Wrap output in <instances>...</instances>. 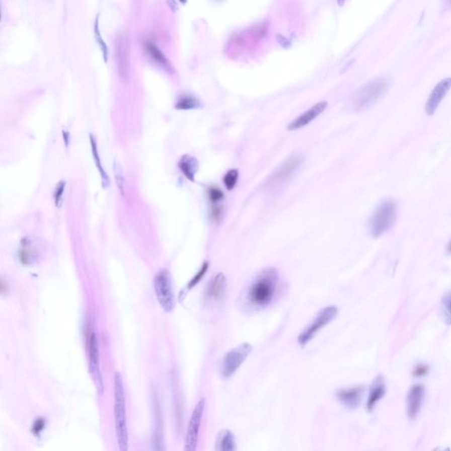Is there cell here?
<instances>
[{
    "label": "cell",
    "instance_id": "cell-1",
    "mask_svg": "<svg viewBox=\"0 0 451 451\" xmlns=\"http://www.w3.org/2000/svg\"><path fill=\"white\" fill-rule=\"evenodd\" d=\"M279 274L277 269L261 270L243 289L238 299L240 310L244 313H257L269 306L278 292Z\"/></svg>",
    "mask_w": 451,
    "mask_h": 451
},
{
    "label": "cell",
    "instance_id": "cell-2",
    "mask_svg": "<svg viewBox=\"0 0 451 451\" xmlns=\"http://www.w3.org/2000/svg\"><path fill=\"white\" fill-rule=\"evenodd\" d=\"M114 416L117 444L120 450L129 449V433L127 427L126 400L123 377L116 372L114 377Z\"/></svg>",
    "mask_w": 451,
    "mask_h": 451
},
{
    "label": "cell",
    "instance_id": "cell-3",
    "mask_svg": "<svg viewBox=\"0 0 451 451\" xmlns=\"http://www.w3.org/2000/svg\"><path fill=\"white\" fill-rule=\"evenodd\" d=\"M389 86L386 79H377L364 85L353 96L352 103L354 109L361 111L371 108L384 97L389 90Z\"/></svg>",
    "mask_w": 451,
    "mask_h": 451
},
{
    "label": "cell",
    "instance_id": "cell-4",
    "mask_svg": "<svg viewBox=\"0 0 451 451\" xmlns=\"http://www.w3.org/2000/svg\"><path fill=\"white\" fill-rule=\"evenodd\" d=\"M304 157L299 154L291 155L285 159L268 178L267 185L271 190H278L289 182L296 171L303 165Z\"/></svg>",
    "mask_w": 451,
    "mask_h": 451
},
{
    "label": "cell",
    "instance_id": "cell-5",
    "mask_svg": "<svg viewBox=\"0 0 451 451\" xmlns=\"http://www.w3.org/2000/svg\"><path fill=\"white\" fill-rule=\"evenodd\" d=\"M397 207L394 202L386 201L377 208L370 218L369 229L373 237L383 236L394 224Z\"/></svg>",
    "mask_w": 451,
    "mask_h": 451
},
{
    "label": "cell",
    "instance_id": "cell-6",
    "mask_svg": "<svg viewBox=\"0 0 451 451\" xmlns=\"http://www.w3.org/2000/svg\"><path fill=\"white\" fill-rule=\"evenodd\" d=\"M154 287L161 307L166 312H171L176 306V297L171 276L168 270L163 269L155 275Z\"/></svg>",
    "mask_w": 451,
    "mask_h": 451
},
{
    "label": "cell",
    "instance_id": "cell-7",
    "mask_svg": "<svg viewBox=\"0 0 451 451\" xmlns=\"http://www.w3.org/2000/svg\"><path fill=\"white\" fill-rule=\"evenodd\" d=\"M338 309L336 306H329L319 311L315 319L307 326L298 336V342L302 346L308 345L320 330L331 324L338 317Z\"/></svg>",
    "mask_w": 451,
    "mask_h": 451
},
{
    "label": "cell",
    "instance_id": "cell-8",
    "mask_svg": "<svg viewBox=\"0 0 451 451\" xmlns=\"http://www.w3.org/2000/svg\"><path fill=\"white\" fill-rule=\"evenodd\" d=\"M252 351V346L249 343H243L230 350L223 356L219 365V373L223 378L234 375Z\"/></svg>",
    "mask_w": 451,
    "mask_h": 451
},
{
    "label": "cell",
    "instance_id": "cell-9",
    "mask_svg": "<svg viewBox=\"0 0 451 451\" xmlns=\"http://www.w3.org/2000/svg\"><path fill=\"white\" fill-rule=\"evenodd\" d=\"M88 363H89V373L91 375L93 382L95 384L96 391L99 395L104 393V382L102 378V371L100 367V359H99L98 341L95 334V330L93 329L89 337L88 342Z\"/></svg>",
    "mask_w": 451,
    "mask_h": 451
},
{
    "label": "cell",
    "instance_id": "cell-10",
    "mask_svg": "<svg viewBox=\"0 0 451 451\" xmlns=\"http://www.w3.org/2000/svg\"><path fill=\"white\" fill-rule=\"evenodd\" d=\"M204 406H205V399L202 398L194 408L187 429L185 445H184L185 451H194L197 448L198 434L200 429L201 421L204 414Z\"/></svg>",
    "mask_w": 451,
    "mask_h": 451
},
{
    "label": "cell",
    "instance_id": "cell-11",
    "mask_svg": "<svg viewBox=\"0 0 451 451\" xmlns=\"http://www.w3.org/2000/svg\"><path fill=\"white\" fill-rule=\"evenodd\" d=\"M42 243L32 236H26L21 240L18 250V257L21 264L30 265L38 260L42 253Z\"/></svg>",
    "mask_w": 451,
    "mask_h": 451
},
{
    "label": "cell",
    "instance_id": "cell-12",
    "mask_svg": "<svg viewBox=\"0 0 451 451\" xmlns=\"http://www.w3.org/2000/svg\"><path fill=\"white\" fill-rule=\"evenodd\" d=\"M116 63L122 78H126L130 67V44L129 38L124 34H120L116 39Z\"/></svg>",
    "mask_w": 451,
    "mask_h": 451
},
{
    "label": "cell",
    "instance_id": "cell-13",
    "mask_svg": "<svg viewBox=\"0 0 451 451\" xmlns=\"http://www.w3.org/2000/svg\"><path fill=\"white\" fill-rule=\"evenodd\" d=\"M450 89L451 78L444 79L434 87L426 102V112L428 116H433L440 105V102Z\"/></svg>",
    "mask_w": 451,
    "mask_h": 451
},
{
    "label": "cell",
    "instance_id": "cell-14",
    "mask_svg": "<svg viewBox=\"0 0 451 451\" xmlns=\"http://www.w3.org/2000/svg\"><path fill=\"white\" fill-rule=\"evenodd\" d=\"M227 290V278L225 274L219 272L211 278L205 289V299L209 303H219L225 295Z\"/></svg>",
    "mask_w": 451,
    "mask_h": 451
},
{
    "label": "cell",
    "instance_id": "cell-15",
    "mask_svg": "<svg viewBox=\"0 0 451 451\" xmlns=\"http://www.w3.org/2000/svg\"><path fill=\"white\" fill-rule=\"evenodd\" d=\"M327 102H320L317 103L316 105L311 107L310 109H308L307 111L299 115L297 118L293 120L292 122L289 123V130H296L302 129L303 127L307 126L308 124H310L312 121L317 118L320 116L322 113L327 108Z\"/></svg>",
    "mask_w": 451,
    "mask_h": 451
},
{
    "label": "cell",
    "instance_id": "cell-16",
    "mask_svg": "<svg viewBox=\"0 0 451 451\" xmlns=\"http://www.w3.org/2000/svg\"><path fill=\"white\" fill-rule=\"evenodd\" d=\"M363 387L343 389L337 392V398L341 404L348 409H355L359 406L362 398Z\"/></svg>",
    "mask_w": 451,
    "mask_h": 451
},
{
    "label": "cell",
    "instance_id": "cell-17",
    "mask_svg": "<svg viewBox=\"0 0 451 451\" xmlns=\"http://www.w3.org/2000/svg\"><path fill=\"white\" fill-rule=\"evenodd\" d=\"M424 398V387L414 385L409 391L407 396V414L411 419L419 414Z\"/></svg>",
    "mask_w": 451,
    "mask_h": 451
},
{
    "label": "cell",
    "instance_id": "cell-18",
    "mask_svg": "<svg viewBox=\"0 0 451 451\" xmlns=\"http://www.w3.org/2000/svg\"><path fill=\"white\" fill-rule=\"evenodd\" d=\"M385 391H386V388H385L384 378L379 375L374 379L373 384L370 387L369 395H368V398L366 402V408L368 412L373 411L377 402L384 398Z\"/></svg>",
    "mask_w": 451,
    "mask_h": 451
},
{
    "label": "cell",
    "instance_id": "cell-19",
    "mask_svg": "<svg viewBox=\"0 0 451 451\" xmlns=\"http://www.w3.org/2000/svg\"><path fill=\"white\" fill-rule=\"evenodd\" d=\"M198 167H199L198 161L190 155H183L178 162V168L181 172L183 173L184 176L190 182L195 181V176L198 171Z\"/></svg>",
    "mask_w": 451,
    "mask_h": 451
},
{
    "label": "cell",
    "instance_id": "cell-20",
    "mask_svg": "<svg viewBox=\"0 0 451 451\" xmlns=\"http://www.w3.org/2000/svg\"><path fill=\"white\" fill-rule=\"evenodd\" d=\"M215 444L216 450L235 451L236 449V438L230 430H221L218 433Z\"/></svg>",
    "mask_w": 451,
    "mask_h": 451
},
{
    "label": "cell",
    "instance_id": "cell-21",
    "mask_svg": "<svg viewBox=\"0 0 451 451\" xmlns=\"http://www.w3.org/2000/svg\"><path fill=\"white\" fill-rule=\"evenodd\" d=\"M89 139H90V144H91L92 155H93V157H94L95 165H96V168L98 169L99 173H100L101 177H102L103 186L107 188V187L109 186V177L107 172H106L105 169L103 168V166H102L101 157H100V155H99L97 141H96V138H95V136L93 134L89 135Z\"/></svg>",
    "mask_w": 451,
    "mask_h": 451
},
{
    "label": "cell",
    "instance_id": "cell-22",
    "mask_svg": "<svg viewBox=\"0 0 451 451\" xmlns=\"http://www.w3.org/2000/svg\"><path fill=\"white\" fill-rule=\"evenodd\" d=\"M175 108L178 110H191L200 109L202 108V103L200 100L194 95H183L177 99Z\"/></svg>",
    "mask_w": 451,
    "mask_h": 451
},
{
    "label": "cell",
    "instance_id": "cell-23",
    "mask_svg": "<svg viewBox=\"0 0 451 451\" xmlns=\"http://www.w3.org/2000/svg\"><path fill=\"white\" fill-rule=\"evenodd\" d=\"M145 49H146V51H147L148 54L150 55L152 58L155 60V62H157L159 64H161L162 66L167 67V68H169L170 66L169 60L167 59L165 55L154 43H152L151 42H145Z\"/></svg>",
    "mask_w": 451,
    "mask_h": 451
},
{
    "label": "cell",
    "instance_id": "cell-24",
    "mask_svg": "<svg viewBox=\"0 0 451 451\" xmlns=\"http://www.w3.org/2000/svg\"><path fill=\"white\" fill-rule=\"evenodd\" d=\"M440 316L445 324H451V289L440 300Z\"/></svg>",
    "mask_w": 451,
    "mask_h": 451
},
{
    "label": "cell",
    "instance_id": "cell-25",
    "mask_svg": "<svg viewBox=\"0 0 451 451\" xmlns=\"http://www.w3.org/2000/svg\"><path fill=\"white\" fill-rule=\"evenodd\" d=\"M114 175H115V179H116V186L120 191V193L122 195L125 194V178L123 175V170L122 166L120 163L115 161L114 162Z\"/></svg>",
    "mask_w": 451,
    "mask_h": 451
},
{
    "label": "cell",
    "instance_id": "cell-26",
    "mask_svg": "<svg viewBox=\"0 0 451 451\" xmlns=\"http://www.w3.org/2000/svg\"><path fill=\"white\" fill-rule=\"evenodd\" d=\"M66 189V182L61 180L56 184V188L54 190V194H53V198H54V203L56 207L60 208L63 204V197H64V192Z\"/></svg>",
    "mask_w": 451,
    "mask_h": 451
},
{
    "label": "cell",
    "instance_id": "cell-27",
    "mask_svg": "<svg viewBox=\"0 0 451 451\" xmlns=\"http://www.w3.org/2000/svg\"><path fill=\"white\" fill-rule=\"evenodd\" d=\"M209 217L213 223L221 222L223 217H224V206L222 204V202L221 203L210 204Z\"/></svg>",
    "mask_w": 451,
    "mask_h": 451
},
{
    "label": "cell",
    "instance_id": "cell-28",
    "mask_svg": "<svg viewBox=\"0 0 451 451\" xmlns=\"http://www.w3.org/2000/svg\"><path fill=\"white\" fill-rule=\"evenodd\" d=\"M238 178H239V171L237 169H230L226 173L225 176L223 177V183L227 190H232L233 189H235L238 182Z\"/></svg>",
    "mask_w": 451,
    "mask_h": 451
},
{
    "label": "cell",
    "instance_id": "cell-29",
    "mask_svg": "<svg viewBox=\"0 0 451 451\" xmlns=\"http://www.w3.org/2000/svg\"><path fill=\"white\" fill-rule=\"evenodd\" d=\"M207 198L210 204L221 203L224 199V193L218 187L211 186L208 189Z\"/></svg>",
    "mask_w": 451,
    "mask_h": 451
},
{
    "label": "cell",
    "instance_id": "cell-30",
    "mask_svg": "<svg viewBox=\"0 0 451 451\" xmlns=\"http://www.w3.org/2000/svg\"><path fill=\"white\" fill-rule=\"evenodd\" d=\"M95 37H96V41L98 42V44L100 45V47H101V49H102V55H103L104 61L107 63V62H108V56H109V49H108V46L106 45L105 42L103 41L102 35H101V32H100V29H99L98 16H97L96 20H95Z\"/></svg>",
    "mask_w": 451,
    "mask_h": 451
},
{
    "label": "cell",
    "instance_id": "cell-31",
    "mask_svg": "<svg viewBox=\"0 0 451 451\" xmlns=\"http://www.w3.org/2000/svg\"><path fill=\"white\" fill-rule=\"evenodd\" d=\"M208 269H209V262H207V261H206V262H204V264H203V265L201 266L200 270L197 271V274L194 276L193 278H192V279H191V280L189 282V284L187 285V291H189V290H190V289L193 288L195 285H197V284L199 283V281H200L201 279L204 278V275H205V273L207 272Z\"/></svg>",
    "mask_w": 451,
    "mask_h": 451
},
{
    "label": "cell",
    "instance_id": "cell-32",
    "mask_svg": "<svg viewBox=\"0 0 451 451\" xmlns=\"http://www.w3.org/2000/svg\"><path fill=\"white\" fill-rule=\"evenodd\" d=\"M276 38H277V41H278L279 45L281 46L282 48L288 49L289 47L291 46V42L289 41L288 39L285 38V36H283L282 35H277Z\"/></svg>",
    "mask_w": 451,
    "mask_h": 451
},
{
    "label": "cell",
    "instance_id": "cell-33",
    "mask_svg": "<svg viewBox=\"0 0 451 451\" xmlns=\"http://www.w3.org/2000/svg\"><path fill=\"white\" fill-rule=\"evenodd\" d=\"M427 371H428V368H427V366H419L416 367V369L414 370V372H413V377H421L423 375H425L426 373H427Z\"/></svg>",
    "mask_w": 451,
    "mask_h": 451
},
{
    "label": "cell",
    "instance_id": "cell-34",
    "mask_svg": "<svg viewBox=\"0 0 451 451\" xmlns=\"http://www.w3.org/2000/svg\"><path fill=\"white\" fill-rule=\"evenodd\" d=\"M266 31H267V28H264V26L258 27V28L256 29V35L257 37H264V35H266Z\"/></svg>",
    "mask_w": 451,
    "mask_h": 451
},
{
    "label": "cell",
    "instance_id": "cell-35",
    "mask_svg": "<svg viewBox=\"0 0 451 451\" xmlns=\"http://www.w3.org/2000/svg\"><path fill=\"white\" fill-rule=\"evenodd\" d=\"M167 4H168V6H169V8L171 9L172 12H176L177 9H178V6H177V4H176V0H167Z\"/></svg>",
    "mask_w": 451,
    "mask_h": 451
},
{
    "label": "cell",
    "instance_id": "cell-36",
    "mask_svg": "<svg viewBox=\"0 0 451 451\" xmlns=\"http://www.w3.org/2000/svg\"><path fill=\"white\" fill-rule=\"evenodd\" d=\"M63 137H64V141H65V144H66V145H68V140L67 139H68V137H69V134H68V132L63 131Z\"/></svg>",
    "mask_w": 451,
    "mask_h": 451
},
{
    "label": "cell",
    "instance_id": "cell-37",
    "mask_svg": "<svg viewBox=\"0 0 451 451\" xmlns=\"http://www.w3.org/2000/svg\"><path fill=\"white\" fill-rule=\"evenodd\" d=\"M337 1H338V6H339V7H343L344 4H345V0H337Z\"/></svg>",
    "mask_w": 451,
    "mask_h": 451
},
{
    "label": "cell",
    "instance_id": "cell-38",
    "mask_svg": "<svg viewBox=\"0 0 451 451\" xmlns=\"http://www.w3.org/2000/svg\"><path fill=\"white\" fill-rule=\"evenodd\" d=\"M447 251L451 254V241L450 243H448V246H447Z\"/></svg>",
    "mask_w": 451,
    "mask_h": 451
},
{
    "label": "cell",
    "instance_id": "cell-39",
    "mask_svg": "<svg viewBox=\"0 0 451 451\" xmlns=\"http://www.w3.org/2000/svg\"><path fill=\"white\" fill-rule=\"evenodd\" d=\"M182 3H186L187 0H180Z\"/></svg>",
    "mask_w": 451,
    "mask_h": 451
}]
</instances>
